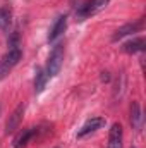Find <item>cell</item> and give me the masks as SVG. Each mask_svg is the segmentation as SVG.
I'll use <instances>...</instances> for the list:
<instances>
[{"mask_svg":"<svg viewBox=\"0 0 146 148\" xmlns=\"http://www.w3.org/2000/svg\"><path fill=\"white\" fill-rule=\"evenodd\" d=\"M12 24V7L9 3L0 7V29L2 31H9Z\"/></svg>","mask_w":146,"mask_h":148,"instance_id":"12","label":"cell"},{"mask_svg":"<svg viewBox=\"0 0 146 148\" xmlns=\"http://www.w3.org/2000/svg\"><path fill=\"white\" fill-rule=\"evenodd\" d=\"M122 141H124V129H122V126L119 122H113L108 131V145H107V148H122Z\"/></svg>","mask_w":146,"mask_h":148,"instance_id":"7","label":"cell"},{"mask_svg":"<svg viewBox=\"0 0 146 148\" xmlns=\"http://www.w3.org/2000/svg\"><path fill=\"white\" fill-rule=\"evenodd\" d=\"M105 126V119L103 117H91V119H88L83 126H81V129L77 131V140H81V138H86V136H89V134H93L95 131H98V129H102Z\"/></svg>","mask_w":146,"mask_h":148,"instance_id":"6","label":"cell"},{"mask_svg":"<svg viewBox=\"0 0 146 148\" xmlns=\"http://www.w3.org/2000/svg\"><path fill=\"white\" fill-rule=\"evenodd\" d=\"M24 112H26V103H19L12 114L9 115L7 122H5V134H12L19 129L21 122H23V117H24Z\"/></svg>","mask_w":146,"mask_h":148,"instance_id":"4","label":"cell"},{"mask_svg":"<svg viewBox=\"0 0 146 148\" xmlns=\"http://www.w3.org/2000/svg\"><path fill=\"white\" fill-rule=\"evenodd\" d=\"M110 0H84L83 3L76 5V17L77 21H84L95 14H98L100 10H103L108 5Z\"/></svg>","mask_w":146,"mask_h":148,"instance_id":"2","label":"cell"},{"mask_svg":"<svg viewBox=\"0 0 146 148\" xmlns=\"http://www.w3.org/2000/svg\"><path fill=\"white\" fill-rule=\"evenodd\" d=\"M36 131H38V127H26V129L19 131L16 134L14 141H12V147L14 148H26L28 143L33 140V136L36 134Z\"/></svg>","mask_w":146,"mask_h":148,"instance_id":"8","label":"cell"},{"mask_svg":"<svg viewBox=\"0 0 146 148\" xmlns=\"http://www.w3.org/2000/svg\"><path fill=\"white\" fill-rule=\"evenodd\" d=\"M102 79H103V81H110L108 73H102Z\"/></svg>","mask_w":146,"mask_h":148,"instance_id":"14","label":"cell"},{"mask_svg":"<svg viewBox=\"0 0 146 148\" xmlns=\"http://www.w3.org/2000/svg\"><path fill=\"white\" fill-rule=\"evenodd\" d=\"M46 81H48V76L45 73V67H36V71H35V81H33V84H35V93H41V91L45 90Z\"/></svg>","mask_w":146,"mask_h":148,"instance_id":"13","label":"cell"},{"mask_svg":"<svg viewBox=\"0 0 146 148\" xmlns=\"http://www.w3.org/2000/svg\"><path fill=\"white\" fill-rule=\"evenodd\" d=\"M64 53H65V48H64L62 43L55 45L53 50L50 52L48 60H46V66H45V73L48 76V79H50V77H55L57 74L60 73L62 64H64Z\"/></svg>","mask_w":146,"mask_h":148,"instance_id":"1","label":"cell"},{"mask_svg":"<svg viewBox=\"0 0 146 148\" xmlns=\"http://www.w3.org/2000/svg\"><path fill=\"white\" fill-rule=\"evenodd\" d=\"M146 48V41L143 36H138V38H132V40H129V41H126L124 43V47H122V50L126 52V53H138V52H145Z\"/></svg>","mask_w":146,"mask_h":148,"instance_id":"11","label":"cell"},{"mask_svg":"<svg viewBox=\"0 0 146 148\" xmlns=\"http://www.w3.org/2000/svg\"><path fill=\"white\" fill-rule=\"evenodd\" d=\"M143 28H145V17H139L136 23H127V24L120 26V28L112 35V41H119V40H122L124 36H129V35H132V33L141 31Z\"/></svg>","mask_w":146,"mask_h":148,"instance_id":"5","label":"cell"},{"mask_svg":"<svg viewBox=\"0 0 146 148\" xmlns=\"http://www.w3.org/2000/svg\"><path fill=\"white\" fill-rule=\"evenodd\" d=\"M131 148H136V147H131Z\"/></svg>","mask_w":146,"mask_h":148,"instance_id":"15","label":"cell"},{"mask_svg":"<svg viewBox=\"0 0 146 148\" xmlns=\"http://www.w3.org/2000/svg\"><path fill=\"white\" fill-rule=\"evenodd\" d=\"M129 121H131V126L136 133H139L143 129V122H145V117H143V112H141V107L139 103L134 100L131 103V115H129Z\"/></svg>","mask_w":146,"mask_h":148,"instance_id":"10","label":"cell"},{"mask_svg":"<svg viewBox=\"0 0 146 148\" xmlns=\"http://www.w3.org/2000/svg\"><path fill=\"white\" fill-rule=\"evenodd\" d=\"M65 28H67V16L64 14V16H59L53 21V24H52V28L48 31V41L53 43L59 36H62V33L65 31Z\"/></svg>","mask_w":146,"mask_h":148,"instance_id":"9","label":"cell"},{"mask_svg":"<svg viewBox=\"0 0 146 148\" xmlns=\"http://www.w3.org/2000/svg\"><path fill=\"white\" fill-rule=\"evenodd\" d=\"M21 57H23L21 48H9V52L0 59V81L10 74V71L19 64Z\"/></svg>","mask_w":146,"mask_h":148,"instance_id":"3","label":"cell"}]
</instances>
